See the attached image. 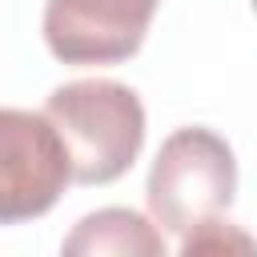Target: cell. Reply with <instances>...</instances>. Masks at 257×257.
I'll list each match as a JSON object with an SVG mask.
<instances>
[{"instance_id":"obj_1","label":"cell","mask_w":257,"mask_h":257,"mask_svg":"<svg viewBox=\"0 0 257 257\" xmlns=\"http://www.w3.org/2000/svg\"><path fill=\"white\" fill-rule=\"evenodd\" d=\"M44 112L68 145L76 185H112L141 157L145 104L120 80L108 76L68 80L52 88Z\"/></svg>"},{"instance_id":"obj_2","label":"cell","mask_w":257,"mask_h":257,"mask_svg":"<svg viewBox=\"0 0 257 257\" xmlns=\"http://www.w3.org/2000/svg\"><path fill=\"white\" fill-rule=\"evenodd\" d=\"M237 197V157L229 141L205 124H185L165 137L153 157L145 201L149 217L165 229L185 237L201 221L221 217Z\"/></svg>"},{"instance_id":"obj_3","label":"cell","mask_w":257,"mask_h":257,"mask_svg":"<svg viewBox=\"0 0 257 257\" xmlns=\"http://www.w3.org/2000/svg\"><path fill=\"white\" fill-rule=\"evenodd\" d=\"M72 185V157L48 112L0 104V225L44 217Z\"/></svg>"},{"instance_id":"obj_4","label":"cell","mask_w":257,"mask_h":257,"mask_svg":"<svg viewBox=\"0 0 257 257\" xmlns=\"http://www.w3.org/2000/svg\"><path fill=\"white\" fill-rule=\"evenodd\" d=\"M161 0H44V44L64 64L128 60Z\"/></svg>"},{"instance_id":"obj_5","label":"cell","mask_w":257,"mask_h":257,"mask_svg":"<svg viewBox=\"0 0 257 257\" xmlns=\"http://www.w3.org/2000/svg\"><path fill=\"white\" fill-rule=\"evenodd\" d=\"M60 253L68 257H165V229L137 209L108 205L72 225V233L60 241Z\"/></svg>"},{"instance_id":"obj_6","label":"cell","mask_w":257,"mask_h":257,"mask_svg":"<svg viewBox=\"0 0 257 257\" xmlns=\"http://www.w3.org/2000/svg\"><path fill=\"white\" fill-rule=\"evenodd\" d=\"M181 253L185 257H193V253H257V241L249 233H241L237 225L213 217L181 237Z\"/></svg>"},{"instance_id":"obj_7","label":"cell","mask_w":257,"mask_h":257,"mask_svg":"<svg viewBox=\"0 0 257 257\" xmlns=\"http://www.w3.org/2000/svg\"><path fill=\"white\" fill-rule=\"evenodd\" d=\"M249 4H253V12H257V0H249Z\"/></svg>"}]
</instances>
